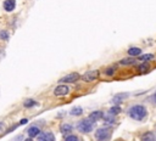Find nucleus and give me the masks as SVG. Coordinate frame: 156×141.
<instances>
[{
	"instance_id": "1",
	"label": "nucleus",
	"mask_w": 156,
	"mask_h": 141,
	"mask_svg": "<svg viewBox=\"0 0 156 141\" xmlns=\"http://www.w3.org/2000/svg\"><path fill=\"white\" fill-rule=\"evenodd\" d=\"M129 115L135 120H143L146 117V108L143 105H135V106L130 107Z\"/></svg>"
},
{
	"instance_id": "2",
	"label": "nucleus",
	"mask_w": 156,
	"mask_h": 141,
	"mask_svg": "<svg viewBox=\"0 0 156 141\" xmlns=\"http://www.w3.org/2000/svg\"><path fill=\"white\" fill-rule=\"evenodd\" d=\"M112 135V130L110 128H99L95 131V139L98 141H108Z\"/></svg>"
},
{
	"instance_id": "3",
	"label": "nucleus",
	"mask_w": 156,
	"mask_h": 141,
	"mask_svg": "<svg viewBox=\"0 0 156 141\" xmlns=\"http://www.w3.org/2000/svg\"><path fill=\"white\" fill-rule=\"evenodd\" d=\"M77 128H78V130L80 132H84V134L85 132H90L94 129V122H91L90 119H83V120H80L78 123Z\"/></svg>"
},
{
	"instance_id": "4",
	"label": "nucleus",
	"mask_w": 156,
	"mask_h": 141,
	"mask_svg": "<svg viewBox=\"0 0 156 141\" xmlns=\"http://www.w3.org/2000/svg\"><path fill=\"white\" fill-rule=\"evenodd\" d=\"M98 75H99V72H98V70H88L87 73L83 74L82 78H83L84 81L88 83V81H93V80H95Z\"/></svg>"
},
{
	"instance_id": "5",
	"label": "nucleus",
	"mask_w": 156,
	"mask_h": 141,
	"mask_svg": "<svg viewBox=\"0 0 156 141\" xmlns=\"http://www.w3.org/2000/svg\"><path fill=\"white\" fill-rule=\"evenodd\" d=\"M79 77H80V75H79L78 73H69V74H67L66 77L61 78L60 81H61V83H74L76 80L79 79Z\"/></svg>"
},
{
	"instance_id": "6",
	"label": "nucleus",
	"mask_w": 156,
	"mask_h": 141,
	"mask_svg": "<svg viewBox=\"0 0 156 141\" xmlns=\"http://www.w3.org/2000/svg\"><path fill=\"white\" fill-rule=\"evenodd\" d=\"M68 92H69V88H68L67 85H58V86H56L55 90H54V94H55L56 96H65V95H67Z\"/></svg>"
},
{
	"instance_id": "7",
	"label": "nucleus",
	"mask_w": 156,
	"mask_h": 141,
	"mask_svg": "<svg viewBox=\"0 0 156 141\" xmlns=\"http://www.w3.org/2000/svg\"><path fill=\"white\" fill-rule=\"evenodd\" d=\"M38 141H55V136L52 132L50 131H45V132H41L38 137Z\"/></svg>"
},
{
	"instance_id": "8",
	"label": "nucleus",
	"mask_w": 156,
	"mask_h": 141,
	"mask_svg": "<svg viewBox=\"0 0 156 141\" xmlns=\"http://www.w3.org/2000/svg\"><path fill=\"white\" fill-rule=\"evenodd\" d=\"M101 117H102V112H100V111H95V112H91L89 114V119L91 122H96V120L101 119Z\"/></svg>"
},
{
	"instance_id": "9",
	"label": "nucleus",
	"mask_w": 156,
	"mask_h": 141,
	"mask_svg": "<svg viewBox=\"0 0 156 141\" xmlns=\"http://www.w3.org/2000/svg\"><path fill=\"white\" fill-rule=\"evenodd\" d=\"M15 6H16L15 0H5V2H4V7L6 11H12L15 9Z\"/></svg>"
},
{
	"instance_id": "10",
	"label": "nucleus",
	"mask_w": 156,
	"mask_h": 141,
	"mask_svg": "<svg viewBox=\"0 0 156 141\" xmlns=\"http://www.w3.org/2000/svg\"><path fill=\"white\" fill-rule=\"evenodd\" d=\"M39 131H40V129L38 126H30L28 129V135H29V137H35L39 134Z\"/></svg>"
},
{
	"instance_id": "11",
	"label": "nucleus",
	"mask_w": 156,
	"mask_h": 141,
	"mask_svg": "<svg viewBox=\"0 0 156 141\" xmlns=\"http://www.w3.org/2000/svg\"><path fill=\"white\" fill-rule=\"evenodd\" d=\"M128 94H117L115 97H113V103H121L124 98H127Z\"/></svg>"
},
{
	"instance_id": "12",
	"label": "nucleus",
	"mask_w": 156,
	"mask_h": 141,
	"mask_svg": "<svg viewBox=\"0 0 156 141\" xmlns=\"http://www.w3.org/2000/svg\"><path fill=\"white\" fill-rule=\"evenodd\" d=\"M72 131V125L71 124H62L61 125V132L63 134V135H67V134H69Z\"/></svg>"
},
{
	"instance_id": "13",
	"label": "nucleus",
	"mask_w": 156,
	"mask_h": 141,
	"mask_svg": "<svg viewBox=\"0 0 156 141\" xmlns=\"http://www.w3.org/2000/svg\"><path fill=\"white\" fill-rule=\"evenodd\" d=\"M154 137H155V135L151 131H149L141 136V141H154Z\"/></svg>"
},
{
	"instance_id": "14",
	"label": "nucleus",
	"mask_w": 156,
	"mask_h": 141,
	"mask_svg": "<svg viewBox=\"0 0 156 141\" xmlns=\"http://www.w3.org/2000/svg\"><path fill=\"white\" fill-rule=\"evenodd\" d=\"M140 52H141V50L139 47H130L128 50L129 56H138V55H140Z\"/></svg>"
},
{
	"instance_id": "15",
	"label": "nucleus",
	"mask_w": 156,
	"mask_h": 141,
	"mask_svg": "<svg viewBox=\"0 0 156 141\" xmlns=\"http://www.w3.org/2000/svg\"><path fill=\"white\" fill-rule=\"evenodd\" d=\"M82 112H83V109L80 107H74V108H72L71 114L72 115H79V114H82Z\"/></svg>"
},
{
	"instance_id": "16",
	"label": "nucleus",
	"mask_w": 156,
	"mask_h": 141,
	"mask_svg": "<svg viewBox=\"0 0 156 141\" xmlns=\"http://www.w3.org/2000/svg\"><path fill=\"white\" fill-rule=\"evenodd\" d=\"M134 62H135L134 58H123L119 63H121V64H133Z\"/></svg>"
},
{
	"instance_id": "17",
	"label": "nucleus",
	"mask_w": 156,
	"mask_h": 141,
	"mask_svg": "<svg viewBox=\"0 0 156 141\" xmlns=\"http://www.w3.org/2000/svg\"><path fill=\"white\" fill-rule=\"evenodd\" d=\"M121 112V108L118 107V106H115V107H112L111 109H110V114H112V115H115V114H118Z\"/></svg>"
},
{
	"instance_id": "18",
	"label": "nucleus",
	"mask_w": 156,
	"mask_h": 141,
	"mask_svg": "<svg viewBox=\"0 0 156 141\" xmlns=\"http://www.w3.org/2000/svg\"><path fill=\"white\" fill-rule=\"evenodd\" d=\"M154 57V55H151V53H147V55H143L141 57H140V61H149V60H151Z\"/></svg>"
},
{
	"instance_id": "19",
	"label": "nucleus",
	"mask_w": 156,
	"mask_h": 141,
	"mask_svg": "<svg viewBox=\"0 0 156 141\" xmlns=\"http://www.w3.org/2000/svg\"><path fill=\"white\" fill-rule=\"evenodd\" d=\"M34 105H35V101L34 100H27V101H24V107H32Z\"/></svg>"
},
{
	"instance_id": "20",
	"label": "nucleus",
	"mask_w": 156,
	"mask_h": 141,
	"mask_svg": "<svg viewBox=\"0 0 156 141\" xmlns=\"http://www.w3.org/2000/svg\"><path fill=\"white\" fill-rule=\"evenodd\" d=\"M65 141H79V139L77 136H74V135H68Z\"/></svg>"
},
{
	"instance_id": "21",
	"label": "nucleus",
	"mask_w": 156,
	"mask_h": 141,
	"mask_svg": "<svg viewBox=\"0 0 156 141\" xmlns=\"http://www.w3.org/2000/svg\"><path fill=\"white\" fill-rule=\"evenodd\" d=\"M147 68H149V64H147V63H143V64H141V66L139 67L140 72H145V70H146Z\"/></svg>"
},
{
	"instance_id": "22",
	"label": "nucleus",
	"mask_w": 156,
	"mask_h": 141,
	"mask_svg": "<svg viewBox=\"0 0 156 141\" xmlns=\"http://www.w3.org/2000/svg\"><path fill=\"white\" fill-rule=\"evenodd\" d=\"M0 38L4 39V40H5V39H9V34H7L6 32H0Z\"/></svg>"
},
{
	"instance_id": "23",
	"label": "nucleus",
	"mask_w": 156,
	"mask_h": 141,
	"mask_svg": "<svg viewBox=\"0 0 156 141\" xmlns=\"http://www.w3.org/2000/svg\"><path fill=\"white\" fill-rule=\"evenodd\" d=\"M113 73H115V69H113V68H107V69H106V74H107V75H112Z\"/></svg>"
},
{
	"instance_id": "24",
	"label": "nucleus",
	"mask_w": 156,
	"mask_h": 141,
	"mask_svg": "<svg viewBox=\"0 0 156 141\" xmlns=\"http://www.w3.org/2000/svg\"><path fill=\"white\" fill-rule=\"evenodd\" d=\"M152 100H154V102L156 103V91H155V94H154V96H152Z\"/></svg>"
},
{
	"instance_id": "25",
	"label": "nucleus",
	"mask_w": 156,
	"mask_h": 141,
	"mask_svg": "<svg viewBox=\"0 0 156 141\" xmlns=\"http://www.w3.org/2000/svg\"><path fill=\"white\" fill-rule=\"evenodd\" d=\"M26 123H27V119H22L21 120V124H26Z\"/></svg>"
},
{
	"instance_id": "26",
	"label": "nucleus",
	"mask_w": 156,
	"mask_h": 141,
	"mask_svg": "<svg viewBox=\"0 0 156 141\" xmlns=\"http://www.w3.org/2000/svg\"><path fill=\"white\" fill-rule=\"evenodd\" d=\"M26 141H32V140H30V139H28V140H26Z\"/></svg>"
},
{
	"instance_id": "27",
	"label": "nucleus",
	"mask_w": 156,
	"mask_h": 141,
	"mask_svg": "<svg viewBox=\"0 0 156 141\" xmlns=\"http://www.w3.org/2000/svg\"><path fill=\"white\" fill-rule=\"evenodd\" d=\"M154 141H156V136H155V137H154Z\"/></svg>"
}]
</instances>
